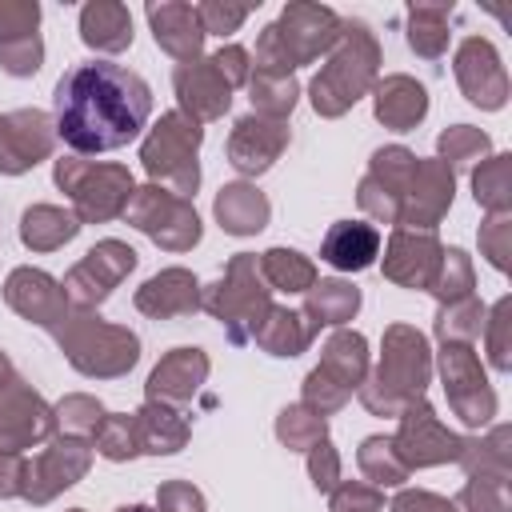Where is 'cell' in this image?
Masks as SVG:
<instances>
[{
  "label": "cell",
  "instance_id": "836d02e7",
  "mask_svg": "<svg viewBox=\"0 0 512 512\" xmlns=\"http://www.w3.org/2000/svg\"><path fill=\"white\" fill-rule=\"evenodd\" d=\"M260 276L280 292H308L316 284V268L292 248H268L260 260Z\"/></svg>",
  "mask_w": 512,
  "mask_h": 512
},
{
  "label": "cell",
  "instance_id": "db71d44e",
  "mask_svg": "<svg viewBox=\"0 0 512 512\" xmlns=\"http://www.w3.org/2000/svg\"><path fill=\"white\" fill-rule=\"evenodd\" d=\"M28 464L16 452H0V496H24Z\"/></svg>",
  "mask_w": 512,
  "mask_h": 512
},
{
  "label": "cell",
  "instance_id": "ee69618b",
  "mask_svg": "<svg viewBox=\"0 0 512 512\" xmlns=\"http://www.w3.org/2000/svg\"><path fill=\"white\" fill-rule=\"evenodd\" d=\"M56 424L68 428V432H92L104 424V408L92 400V396H68L60 408H56Z\"/></svg>",
  "mask_w": 512,
  "mask_h": 512
},
{
  "label": "cell",
  "instance_id": "7c38bea8",
  "mask_svg": "<svg viewBox=\"0 0 512 512\" xmlns=\"http://www.w3.org/2000/svg\"><path fill=\"white\" fill-rule=\"evenodd\" d=\"M132 268H136V252H132L128 244H120V240H104V244H96V248L68 272L64 292H68L80 308H92V304H100Z\"/></svg>",
  "mask_w": 512,
  "mask_h": 512
},
{
  "label": "cell",
  "instance_id": "6da1fadb",
  "mask_svg": "<svg viewBox=\"0 0 512 512\" xmlns=\"http://www.w3.org/2000/svg\"><path fill=\"white\" fill-rule=\"evenodd\" d=\"M56 136L80 152H116L132 144L152 112V88L140 72L112 64V60H88L60 76L56 84Z\"/></svg>",
  "mask_w": 512,
  "mask_h": 512
},
{
  "label": "cell",
  "instance_id": "e0dca14e",
  "mask_svg": "<svg viewBox=\"0 0 512 512\" xmlns=\"http://www.w3.org/2000/svg\"><path fill=\"white\" fill-rule=\"evenodd\" d=\"M52 152V128L44 112H12L0 116V172L16 176L40 164Z\"/></svg>",
  "mask_w": 512,
  "mask_h": 512
},
{
  "label": "cell",
  "instance_id": "1f68e13d",
  "mask_svg": "<svg viewBox=\"0 0 512 512\" xmlns=\"http://www.w3.org/2000/svg\"><path fill=\"white\" fill-rule=\"evenodd\" d=\"M308 340H312V328L304 324L300 312H288V308H268L256 328V344L272 356H300Z\"/></svg>",
  "mask_w": 512,
  "mask_h": 512
},
{
  "label": "cell",
  "instance_id": "ba28073f",
  "mask_svg": "<svg viewBox=\"0 0 512 512\" xmlns=\"http://www.w3.org/2000/svg\"><path fill=\"white\" fill-rule=\"evenodd\" d=\"M196 148H200V124L188 120V116H180V112H168V116H160V124L144 140L140 160H144L148 176L172 180V192L176 196H188L200 184Z\"/></svg>",
  "mask_w": 512,
  "mask_h": 512
},
{
  "label": "cell",
  "instance_id": "4fadbf2b",
  "mask_svg": "<svg viewBox=\"0 0 512 512\" xmlns=\"http://www.w3.org/2000/svg\"><path fill=\"white\" fill-rule=\"evenodd\" d=\"M56 416L44 408L36 392L24 388V380H12L0 388V452H20L52 432Z\"/></svg>",
  "mask_w": 512,
  "mask_h": 512
},
{
  "label": "cell",
  "instance_id": "f5cc1de1",
  "mask_svg": "<svg viewBox=\"0 0 512 512\" xmlns=\"http://www.w3.org/2000/svg\"><path fill=\"white\" fill-rule=\"evenodd\" d=\"M212 68L224 76L228 88H232V84H244V80H248V52L236 48V44H228V48H220V52L212 56Z\"/></svg>",
  "mask_w": 512,
  "mask_h": 512
},
{
  "label": "cell",
  "instance_id": "8fae6325",
  "mask_svg": "<svg viewBox=\"0 0 512 512\" xmlns=\"http://www.w3.org/2000/svg\"><path fill=\"white\" fill-rule=\"evenodd\" d=\"M440 372H444V388H448V400L460 412V420L464 424H488L492 412H496V396L484 384V372H480L476 356L464 344H444Z\"/></svg>",
  "mask_w": 512,
  "mask_h": 512
},
{
  "label": "cell",
  "instance_id": "7402d4cb",
  "mask_svg": "<svg viewBox=\"0 0 512 512\" xmlns=\"http://www.w3.org/2000/svg\"><path fill=\"white\" fill-rule=\"evenodd\" d=\"M208 376V356L200 348H176L168 352L152 376H148V400L156 404H184Z\"/></svg>",
  "mask_w": 512,
  "mask_h": 512
},
{
  "label": "cell",
  "instance_id": "816d5d0a",
  "mask_svg": "<svg viewBox=\"0 0 512 512\" xmlns=\"http://www.w3.org/2000/svg\"><path fill=\"white\" fill-rule=\"evenodd\" d=\"M156 500H160V512H204V496L184 480L164 484Z\"/></svg>",
  "mask_w": 512,
  "mask_h": 512
},
{
  "label": "cell",
  "instance_id": "277c9868",
  "mask_svg": "<svg viewBox=\"0 0 512 512\" xmlns=\"http://www.w3.org/2000/svg\"><path fill=\"white\" fill-rule=\"evenodd\" d=\"M376 64H380V48H376L372 32L360 20H348L340 28L336 56L312 80V108L320 116H340L344 108H352L364 96V88L372 84Z\"/></svg>",
  "mask_w": 512,
  "mask_h": 512
},
{
  "label": "cell",
  "instance_id": "d590c367",
  "mask_svg": "<svg viewBox=\"0 0 512 512\" xmlns=\"http://www.w3.org/2000/svg\"><path fill=\"white\" fill-rule=\"evenodd\" d=\"M360 468H364V476L372 484H404L408 480L404 460L396 456L392 440H384V436H368L360 444Z\"/></svg>",
  "mask_w": 512,
  "mask_h": 512
},
{
  "label": "cell",
  "instance_id": "f907efd6",
  "mask_svg": "<svg viewBox=\"0 0 512 512\" xmlns=\"http://www.w3.org/2000/svg\"><path fill=\"white\" fill-rule=\"evenodd\" d=\"M308 472H312V484L320 492H332L340 484V456H336V448L328 440L308 448Z\"/></svg>",
  "mask_w": 512,
  "mask_h": 512
},
{
  "label": "cell",
  "instance_id": "d6986e66",
  "mask_svg": "<svg viewBox=\"0 0 512 512\" xmlns=\"http://www.w3.org/2000/svg\"><path fill=\"white\" fill-rule=\"evenodd\" d=\"M288 144V124L284 120H268V116H244L232 128L228 140V164L244 176H256L264 168H272V160L280 156V148Z\"/></svg>",
  "mask_w": 512,
  "mask_h": 512
},
{
  "label": "cell",
  "instance_id": "2e32d148",
  "mask_svg": "<svg viewBox=\"0 0 512 512\" xmlns=\"http://www.w3.org/2000/svg\"><path fill=\"white\" fill-rule=\"evenodd\" d=\"M88 444L84 440H56L44 456H36L32 464H28V476H24V496L32 500V504H44V500H52L60 488H72L84 472H88Z\"/></svg>",
  "mask_w": 512,
  "mask_h": 512
},
{
  "label": "cell",
  "instance_id": "f1b7e54d",
  "mask_svg": "<svg viewBox=\"0 0 512 512\" xmlns=\"http://www.w3.org/2000/svg\"><path fill=\"white\" fill-rule=\"evenodd\" d=\"M364 368H368V344H364L360 332H336V336L324 344L320 372H324L332 384H340L348 396L360 388Z\"/></svg>",
  "mask_w": 512,
  "mask_h": 512
},
{
  "label": "cell",
  "instance_id": "83f0119b",
  "mask_svg": "<svg viewBox=\"0 0 512 512\" xmlns=\"http://www.w3.org/2000/svg\"><path fill=\"white\" fill-rule=\"evenodd\" d=\"M216 220L232 236H252L268 224V200L252 184H228L216 196Z\"/></svg>",
  "mask_w": 512,
  "mask_h": 512
},
{
  "label": "cell",
  "instance_id": "bcb514c9",
  "mask_svg": "<svg viewBox=\"0 0 512 512\" xmlns=\"http://www.w3.org/2000/svg\"><path fill=\"white\" fill-rule=\"evenodd\" d=\"M36 20H40V8L28 4V0H20V4H0V44L36 36Z\"/></svg>",
  "mask_w": 512,
  "mask_h": 512
},
{
  "label": "cell",
  "instance_id": "91938a15",
  "mask_svg": "<svg viewBox=\"0 0 512 512\" xmlns=\"http://www.w3.org/2000/svg\"><path fill=\"white\" fill-rule=\"evenodd\" d=\"M72 512H84V508H72Z\"/></svg>",
  "mask_w": 512,
  "mask_h": 512
},
{
  "label": "cell",
  "instance_id": "c3c4849f",
  "mask_svg": "<svg viewBox=\"0 0 512 512\" xmlns=\"http://www.w3.org/2000/svg\"><path fill=\"white\" fill-rule=\"evenodd\" d=\"M40 56H44L40 36L0 44V64H4V72H8V76H32V72L40 68Z\"/></svg>",
  "mask_w": 512,
  "mask_h": 512
},
{
  "label": "cell",
  "instance_id": "681fc988",
  "mask_svg": "<svg viewBox=\"0 0 512 512\" xmlns=\"http://www.w3.org/2000/svg\"><path fill=\"white\" fill-rule=\"evenodd\" d=\"M380 504H384V496L372 484L348 480V484L332 488V512H380Z\"/></svg>",
  "mask_w": 512,
  "mask_h": 512
},
{
  "label": "cell",
  "instance_id": "4316f807",
  "mask_svg": "<svg viewBox=\"0 0 512 512\" xmlns=\"http://www.w3.org/2000/svg\"><path fill=\"white\" fill-rule=\"evenodd\" d=\"M80 36H84V44H92L100 52H120V48L132 44V16H128L124 4H108V0L84 4Z\"/></svg>",
  "mask_w": 512,
  "mask_h": 512
},
{
  "label": "cell",
  "instance_id": "6f0895ef",
  "mask_svg": "<svg viewBox=\"0 0 512 512\" xmlns=\"http://www.w3.org/2000/svg\"><path fill=\"white\" fill-rule=\"evenodd\" d=\"M12 380H16V372H12V364H8V360H4V352H0V388H4V384H12Z\"/></svg>",
  "mask_w": 512,
  "mask_h": 512
},
{
  "label": "cell",
  "instance_id": "d4e9b609",
  "mask_svg": "<svg viewBox=\"0 0 512 512\" xmlns=\"http://www.w3.org/2000/svg\"><path fill=\"white\" fill-rule=\"evenodd\" d=\"M376 252H380V232L364 220H336L320 244V256L340 272L368 268L376 260Z\"/></svg>",
  "mask_w": 512,
  "mask_h": 512
},
{
  "label": "cell",
  "instance_id": "74e56055",
  "mask_svg": "<svg viewBox=\"0 0 512 512\" xmlns=\"http://www.w3.org/2000/svg\"><path fill=\"white\" fill-rule=\"evenodd\" d=\"M276 436H280L288 448L308 452L312 444H320V440H324V416H316V412H312V408H304V404L284 408V412H280V420H276Z\"/></svg>",
  "mask_w": 512,
  "mask_h": 512
},
{
  "label": "cell",
  "instance_id": "7dc6e473",
  "mask_svg": "<svg viewBox=\"0 0 512 512\" xmlns=\"http://www.w3.org/2000/svg\"><path fill=\"white\" fill-rule=\"evenodd\" d=\"M248 4H196V20H200V28H204V36L208 32H216V36H228V32H236L244 20H248Z\"/></svg>",
  "mask_w": 512,
  "mask_h": 512
},
{
  "label": "cell",
  "instance_id": "4dcf8cb0",
  "mask_svg": "<svg viewBox=\"0 0 512 512\" xmlns=\"http://www.w3.org/2000/svg\"><path fill=\"white\" fill-rule=\"evenodd\" d=\"M76 232H80V220L60 212V208H52V204H36L20 220V240L28 248H36V252H52V248L68 244Z\"/></svg>",
  "mask_w": 512,
  "mask_h": 512
},
{
  "label": "cell",
  "instance_id": "5b68a950",
  "mask_svg": "<svg viewBox=\"0 0 512 512\" xmlns=\"http://www.w3.org/2000/svg\"><path fill=\"white\" fill-rule=\"evenodd\" d=\"M200 304L228 328L232 344H244L248 336H256V328H260V320H264V312H268V288L260 284V264H256V256L240 252V256L228 264L224 280L212 284Z\"/></svg>",
  "mask_w": 512,
  "mask_h": 512
},
{
  "label": "cell",
  "instance_id": "5bb4252c",
  "mask_svg": "<svg viewBox=\"0 0 512 512\" xmlns=\"http://www.w3.org/2000/svg\"><path fill=\"white\" fill-rule=\"evenodd\" d=\"M452 204V172L444 160H416L408 188L400 196V224L408 228H432L444 208Z\"/></svg>",
  "mask_w": 512,
  "mask_h": 512
},
{
  "label": "cell",
  "instance_id": "60d3db41",
  "mask_svg": "<svg viewBox=\"0 0 512 512\" xmlns=\"http://www.w3.org/2000/svg\"><path fill=\"white\" fill-rule=\"evenodd\" d=\"M440 256H444V272L432 280V292L440 300H448V304L468 300V288H472V264H468V256L460 248H448Z\"/></svg>",
  "mask_w": 512,
  "mask_h": 512
},
{
  "label": "cell",
  "instance_id": "ffe728a7",
  "mask_svg": "<svg viewBox=\"0 0 512 512\" xmlns=\"http://www.w3.org/2000/svg\"><path fill=\"white\" fill-rule=\"evenodd\" d=\"M176 96L180 108L188 112V120H216L228 112L232 104V88L224 84V76L212 68V60H188L176 68Z\"/></svg>",
  "mask_w": 512,
  "mask_h": 512
},
{
  "label": "cell",
  "instance_id": "3957f363",
  "mask_svg": "<svg viewBox=\"0 0 512 512\" xmlns=\"http://www.w3.org/2000/svg\"><path fill=\"white\" fill-rule=\"evenodd\" d=\"M428 384V344L416 328L408 324H392L384 336V360L380 372L372 376V384H360V400L372 412H404L412 400H420Z\"/></svg>",
  "mask_w": 512,
  "mask_h": 512
},
{
  "label": "cell",
  "instance_id": "7a4b0ae2",
  "mask_svg": "<svg viewBox=\"0 0 512 512\" xmlns=\"http://www.w3.org/2000/svg\"><path fill=\"white\" fill-rule=\"evenodd\" d=\"M344 20L332 8L316 4H288L276 24H268L256 40V72L268 76H292L296 64L316 60L340 40Z\"/></svg>",
  "mask_w": 512,
  "mask_h": 512
},
{
  "label": "cell",
  "instance_id": "ac0fdd59",
  "mask_svg": "<svg viewBox=\"0 0 512 512\" xmlns=\"http://www.w3.org/2000/svg\"><path fill=\"white\" fill-rule=\"evenodd\" d=\"M456 76H460L464 96L472 104H480V108H500L504 96H508V80H504L500 56L480 36H472V40L460 44V52H456Z\"/></svg>",
  "mask_w": 512,
  "mask_h": 512
},
{
  "label": "cell",
  "instance_id": "b9f144b4",
  "mask_svg": "<svg viewBox=\"0 0 512 512\" xmlns=\"http://www.w3.org/2000/svg\"><path fill=\"white\" fill-rule=\"evenodd\" d=\"M480 316H484V308H480L472 296H468V300H456V304H448V308L440 312L436 332H440L444 344H460V340H468V336L480 332Z\"/></svg>",
  "mask_w": 512,
  "mask_h": 512
},
{
  "label": "cell",
  "instance_id": "11a10c76",
  "mask_svg": "<svg viewBox=\"0 0 512 512\" xmlns=\"http://www.w3.org/2000/svg\"><path fill=\"white\" fill-rule=\"evenodd\" d=\"M508 300H500L496 304V312H492V364L504 372L512 360H508V344H504V328H508Z\"/></svg>",
  "mask_w": 512,
  "mask_h": 512
},
{
  "label": "cell",
  "instance_id": "9f6ffc18",
  "mask_svg": "<svg viewBox=\"0 0 512 512\" xmlns=\"http://www.w3.org/2000/svg\"><path fill=\"white\" fill-rule=\"evenodd\" d=\"M392 512H452V504L432 492H404L392 500Z\"/></svg>",
  "mask_w": 512,
  "mask_h": 512
},
{
  "label": "cell",
  "instance_id": "44dd1931",
  "mask_svg": "<svg viewBox=\"0 0 512 512\" xmlns=\"http://www.w3.org/2000/svg\"><path fill=\"white\" fill-rule=\"evenodd\" d=\"M436 264H440V244L432 232H396L384 256V276L404 284V288H424L436 280Z\"/></svg>",
  "mask_w": 512,
  "mask_h": 512
},
{
  "label": "cell",
  "instance_id": "680465c9",
  "mask_svg": "<svg viewBox=\"0 0 512 512\" xmlns=\"http://www.w3.org/2000/svg\"><path fill=\"white\" fill-rule=\"evenodd\" d=\"M116 512H152V508H140V504H132V508H116Z\"/></svg>",
  "mask_w": 512,
  "mask_h": 512
},
{
  "label": "cell",
  "instance_id": "f35d334b",
  "mask_svg": "<svg viewBox=\"0 0 512 512\" xmlns=\"http://www.w3.org/2000/svg\"><path fill=\"white\" fill-rule=\"evenodd\" d=\"M96 448L108 460H132L140 452L136 416H104V424L96 428Z\"/></svg>",
  "mask_w": 512,
  "mask_h": 512
},
{
  "label": "cell",
  "instance_id": "9c48e42d",
  "mask_svg": "<svg viewBox=\"0 0 512 512\" xmlns=\"http://www.w3.org/2000/svg\"><path fill=\"white\" fill-rule=\"evenodd\" d=\"M124 212H128V220L140 232H148L156 244H164L172 252H184V248H192L200 240V220H196L192 204L184 196L168 192V188H156L152 184V188L132 192V200H128Z\"/></svg>",
  "mask_w": 512,
  "mask_h": 512
},
{
  "label": "cell",
  "instance_id": "f546056e",
  "mask_svg": "<svg viewBox=\"0 0 512 512\" xmlns=\"http://www.w3.org/2000/svg\"><path fill=\"white\" fill-rule=\"evenodd\" d=\"M136 428H140V452H156V456L180 452L188 440V424L168 404H156V400H148L136 412Z\"/></svg>",
  "mask_w": 512,
  "mask_h": 512
},
{
  "label": "cell",
  "instance_id": "30bf717a",
  "mask_svg": "<svg viewBox=\"0 0 512 512\" xmlns=\"http://www.w3.org/2000/svg\"><path fill=\"white\" fill-rule=\"evenodd\" d=\"M460 436H452L448 428H440V420L432 416V408L424 400H412L400 416V432L392 440L396 456L404 460V468H424V464H444L460 456Z\"/></svg>",
  "mask_w": 512,
  "mask_h": 512
},
{
  "label": "cell",
  "instance_id": "e575fe53",
  "mask_svg": "<svg viewBox=\"0 0 512 512\" xmlns=\"http://www.w3.org/2000/svg\"><path fill=\"white\" fill-rule=\"evenodd\" d=\"M452 12V4L444 8H432V4H412V24H408V44L420 52V56H440L444 44H448V32H444V16Z\"/></svg>",
  "mask_w": 512,
  "mask_h": 512
},
{
  "label": "cell",
  "instance_id": "d6a6232c",
  "mask_svg": "<svg viewBox=\"0 0 512 512\" xmlns=\"http://www.w3.org/2000/svg\"><path fill=\"white\" fill-rule=\"evenodd\" d=\"M360 308V292L344 280H320L308 288V304H304V316L312 320L308 328L316 332L320 324H344L352 320V312Z\"/></svg>",
  "mask_w": 512,
  "mask_h": 512
},
{
  "label": "cell",
  "instance_id": "603a6c76",
  "mask_svg": "<svg viewBox=\"0 0 512 512\" xmlns=\"http://www.w3.org/2000/svg\"><path fill=\"white\" fill-rule=\"evenodd\" d=\"M136 308L156 316V320H168V316H188L200 308V284L192 272L184 268H168L160 276H152L140 292H136Z\"/></svg>",
  "mask_w": 512,
  "mask_h": 512
},
{
  "label": "cell",
  "instance_id": "52a82bcc",
  "mask_svg": "<svg viewBox=\"0 0 512 512\" xmlns=\"http://www.w3.org/2000/svg\"><path fill=\"white\" fill-rule=\"evenodd\" d=\"M56 184L64 192H72L76 204V220L96 224V220H112L128 208L132 200V176L120 164H88V160H56Z\"/></svg>",
  "mask_w": 512,
  "mask_h": 512
},
{
  "label": "cell",
  "instance_id": "8992f818",
  "mask_svg": "<svg viewBox=\"0 0 512 512\" xmlns=\"http://www.w3.org/2000/svg\"><path fill=\"white\" fill-rule=\"evenodd\" d=\"M56 340L64 344L68 360L84 372V376H120L136 364L140 356V340L128 328H112L104 320L92 316H72L60 324Z\"/></svg>",
  "mask_w": 512,
  "mask_h": 512
},
{
  "label": "cell",
  "instance_id": "ab89813d",
  "mask_svg": "<svg viewBox=\"0 0 512 512\" xmlns=\"http://www.w3.org/2000/svg\"><path fill=\"white\" fill-rule=\"evenodd\" d=\"M472 188H476V204H484L492 212H504L508 208V156H492L472 176Z\"/></svg>",
  "mask_w": 512,
  "mask_h": 512
},
{
  "label": "cell",
  "instance_id": "8d00e7d4",
  "mask_svg": "<svg viewBox=\"0 0 512 512\" xmlns=\"http://www.w3.org/2000/svg\"><path fill=\"white\" fill-rule=\"evenodd\" d=\"M296 96H300V88H296L292 76H268V72H256V76H252V104H256L268 120L288 116L292 104H296Z\"/></svg>",
  "mask_w": 512,
  "mask_h": 512
},
{
  "label": "cell",
  "instance_id": "9a60e30c",
  "mask_svg": "<svg viewBox=\"0 0 512 512\" xmlns=\"http://www.w3.org/2000/svg\"><path fill=\"white\" fill-rule=\"evenodd\" d=\"M4 296L8 304L32 320V324H44L52 332H60V324L68 320V292L48 276V272H36V268H16L4 284Z\"/></svg>",
  "mask_w": 512,
  "mask_h": 512
},
{
  "label": "cell",
  "instance_id": "cb8c5ba5",
  "mask_svg": "<svg viewBox=\"0 0 512 512\" xmlns=\"http://www.w3.org/2000/svg\"><path fill=\"white\" fill-rule=\"evenodd\" d=\"M148 20L156 32V44L176 60H196L204 44V28L196 20L192 4H148Z\"/></svg>",
  "mask_w": 512,
  "mask_h": 512
},
{
  "label": "cell",
  "instance_id": "7bdbcfd3",
  "mask_svg": "<svg viewBox=\"0 0 512 512\" xmlns=\"http://www.w3.org/2000/svg\"><path fill=\"white\" fill-rule=\"evenodd\" d=\"M452 512H508V500H504V480H484V476H472L468 488L456 496Z\"/></svg>",
  "mask_w": 512,
  "mask_h": 512
},
{
  "label": "cell",
  "instance_id": "484cf974",
  "mask_svg": "<svg viewBox=\"0 0 512 512\" xmlns=\"http://www.w3.org/2000/svg\"><path fill=\"white\" fill-rule=\"evenodd\" d=\"M428 112V96L416 80L408 76H388L380 88H376V120H384L388 128L396 132H408L416 120H424Z\"/></svg>",
  "mask_w": 512,
  "mask_h": 512
},
{
  "label": "cell",
  "instance_id": "f6af8a7d",
  "mask_svg": "<svg viewBox=\"0 0 512 512\" xmlns=\"http://www.w3.org/2000/svg\"><path fill=\"white\" fill-rule=\"evenodd\" d=\"M484 148H488V136L476 132V128H468V124H456V128H448V132L440 136V156H444V160H456V164L476 160Z\"/></svg>",
  "mask_w": 512,
  "mask_h": 512
}]
</instances>
